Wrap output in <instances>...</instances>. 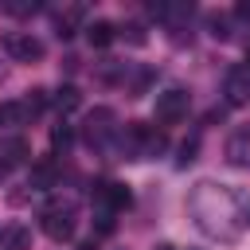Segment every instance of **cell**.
<instances>
[{
  "label": "cell",
  "instance_id": "cell-1",
  "mask_svg": "<svg viewBox=\"0 0 250 250\" xmlns=\"http://www.w3.org/2000/svg\"><path fill=\"white\" fill-rule=\"evenodd\" d=\"M43 230L51 242H70L74 238V207H47L43 211Z\"/></svg>",
  "mask_w": 250,
  "mask_h": 250
},
{
  "label": "cell",
  "instance_id": "cell-2",
  "mask_svg": "<svg viewBox=\"0 0 250 250\" xmlns=\"http://www.w3.org/2000/svg\"><path fill=\"white\" fill-rule=\"evenodd\" d=\"M191 105V94L184 86H168L164 94H156V121H180Z\"/></svg>",
  "mask_w": 250,
  "mask_h": 250
},
{
  "label": "cell",
  "instance_id": "cell-3",
  "mask_svg": "<svg viewBox=\"0 0 250 250\" xmlns=\"http://www.w3.org/2000/svg\"><path fill=\"white\" fill-rule=\"evenodd\" d=\"M4 51H8L12 59H20V62L43 59V43H39L35 35H27V31H12V35H4Z\"/></svg>",
  "mask_w": 250,
  "mask_h": 250
},
{
  "label": "cell",
  "instance_id": "cell-4",
  "mask_svg": "<svg viewBox=\"0 0 250 250\" xmlns=\"http://www.w3.org/2000/svg\"><path fill=\"white\" fill-rule=\"evenodd\" d=\"M94 203H98V215H113V211L129 207V188L125 184H98Z\"/></svg>",
  "mask_w": 250,
  "mask_h": 250
},
{
  "label": "cell",
  "instance_id": "cell-5",
  "mask_svg": "<svg viewBox=\"0 0 250 250\" xmlns=\"http://www.w3.org/2000/svg\"><path fill=\"white\" fill-rule=\"evenodd\" d=\"M227 98L238 105V102H250V70L246 66H234L227 74Z\"/></svg>",
  "mask_w": 250,
  "mask_h": 250
},
{
  "label": "cell",
  "instance_id": "cell-6",
  "mask_svg": "<svg viewBox=\"0 0 250 250\" xmlns=\"http://www.w3.org/2000/svg\"><path fill=\"white\" fill-rule=\"evenodd\" d=\"M27 188H35V191H47V188H55V164H51V160H39V164H31Z\"/></svg>",
  "mask_w": 250,
  "mask_h": 250
},
{
  "label": "cell",
  "instance_id": "cell-7",
  "mask_svg": "<svg viewBox=\"0 0 250 250\" xmlns=\"http://www.w3.org/2000/svg\"><path fill=\"white\" fill-rule=\"evenodd\" d=\"M23 160H27V141H23V137H12V141L0 145V164H4V168L23 164Z\"/></svg>",
  "mask_w": 250,
  "mask_h": 250
},
{
  "label": "cell",
  "instance_id": "cell-8",
  "mask_svg": "<svg viewBox=\"0 0 250 250\" xmlns=\"http://www.w3.org/2000/svg\"><path fill=\"white\" fill-rule=\"evenodd\" d=\"M227 156L234 164H250V129H238L230 141H227Z\"/></svg>",
  "mask_w": 250,
  "mask_h": 250
},
{
  "label": "cell",
  "instance_id": "cell-9",
  "mask_svg": "<svg viewBox=\"0 0 250 250\" xmlns=\"http://www.w3.org/2000/svg\"><path fill=\"white\" fill-rule=\"evenodd\" d=\"M113 23L109 20H94V23H86V39H90V47H109L113 43Z\"/></svg>",
  "mask_w": 250,
  "mask_h": 250
},
{
  "label": "cell",
  "instance_id": "cell-10",
  "mask_svg": "<svg viewBox=\"0 0 250 250\" xmlns=\"http://www.w3.org/2000/svg\"><path fill=\"white\" fill-rule=\"evenodd\" d=\"M51 102H55V109H59V113H70V109H78V102H82V98H78V90H74V86H62Z\"/></svg>",
  "mask_w": 250,
  "mask_h": 250
},
{
  "label": "cell",
  "instance_id": "cell-11",
  "mask_svg": "<svg viewBox=\"0 0 250 250\" xmlns=\"http://www.w3.org/2000/svg\"><path fill=\"white\" fill-rule=\"evenodd\" d=\"M4 250H31V230L27 227H12L4 238Z\"/></svg>",
  "mask_w": 250,
  "mask_h": 250
},
{
  "label": "cell",
  "instance_id": "cell-12",
  "mask_svg": "<svg viewBox=\"0 0 250 250\" xmlns=\"http://www.w3.org/2000/svg\"><path fill=\"white\" fill-rule=\"evenodd\" d=\"M47 105V90H27V98L20 102V109H23V117H31V113H39Z\"/></svg>",
  "mask_w": 250,
  "mask_h": 250
},
{
  "label": "cell",
  "instance_id": "cell-13",
  "mask_svg": "<svg viewBox=\"0 0 250 250\" xmlns=\"http://www.w3.org/2000/svg\"><path fill=\"white\" fill-rule=\"evenodd\" d=\"M70 141H74V133H70L66 125H55V129H51V145H55V148H70Z\"/></svg>",
  "mask_w": 250,
  "mask_h": 250
},
{
  "label": "cell",
  "instance_id": "cell-14",
  "mask_svg": "<svg viewBox=\"0 0 250 250\" xmlns=\"http://www.w3.org/2000/svg\"><path fill=\"white\" fill-rule=\"evenodd\" d=\"M125 39H129V43H145V23H137V20L125 23Z\"/></svg>",
  "mask_w": 250,
  "mask_h": 250
},
{
  "label": "cell",
  "instance_id": "cell-15",
  "mask_svg": "<svg viewBox=\"0 0 250 250\" xmlns=\"http://www.w3.org/2000/svg\"><path fill=\"white\" fill-rule=\"evenodd\" d=\"M211 35L215 39H227L230 31H227V16H211Z\"/></svg>",
  "mask_w": 250,
  "mask_h": 250
},
{
  "label": "cell",
  "instance_id": "cell-16",
  "mask_svg": "<svg viewBox=\"0 0 250 250\" xmlns=\"http://www.w3.org/2000/svg\"><path fill=\"white\" fill-rule=\"evenodd\" d=\"M195 148H199V141H184L180 145V164H191L195 160Z\"/></svg>",
  "mask_w": 250,
  "mask_h": 250
},
{
  "label": "cell",
  "instance_id": "cell-17",
  "mask_svg": "<svg viewBox=\"0 0 250 250\" xmlns=\"http://www.w3.org/2000/svg\"><path fill=\"white\" fill-rule=\"evenodd\" d=\"M78 250H98V238H82V242H78Z\"/></svg>",
  "mask_w": 250,
  "mask_h": 250
},
{
  "label": "cell",
  "instance_id": "cell-18",
  "mask_svg": "<svg viewBox=\"0 0 250 250\" xmlns=\"http://www.w3.org/2000/svg\"><path fill=\"white\" fill-rule=\"evenodd\" d=\"M156 250H172V246H168V242H160V246H156Z\"/></svg>",
  "mask_w": 250,
  "mask_h": 250
},
{
  "label": "cell",
  "instance_id": "cell-19",
  "mask_svg": "<svg viewBox=\"0 0 250 250\" xmlns=\"http://www.w3.org/2000/svg\"><path fill=\"white\" fill-rule=\"evenodd\" d=\"M246 227H250V211H246Z\"/></svg>",
  "mask_w": 250,
  "mask_h": 250
},
{
  "label": "cell",
  "instance_id": "cell-20",
  "mask_svg": "<svg viewBox=\"0 0 250 250\" xmlns=\"http://www.w3.org/2000/svg\"><path fill=\"white\" fill-rule=\"evenodd\" d=\"M0 82H4V66H0Z\"/></svg>",
  "mask_w": 250,
  "mask_h": 250
},
{
  "label": "cell",
  "instance_id": "cell-21",
  "mask_svg": "<svg viewBox=\"0 0 250 250\" xmlns=\"http://www.w3.org/2000/svg\"><path fill=\"white\" fill-rule=\"evenodd\" d=\"M246 70H250V55H246Z\"/></svg>",
  "mask_w": 250,
  "mask_h": 250
}]
</instances>
